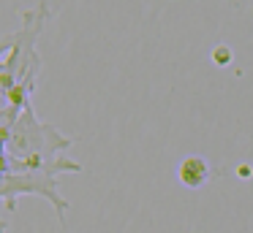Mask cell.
I'll return each instance as SVG.
<instances>
[{"mask_svg":"<svg viewBox=\"0 0 253 233\" xmlns=\"http://www.w3.org/2000/svg\"><path fill=\"white\" fill-rule=\"evenodd\" d=\"M0 228H6V220H0Z\"/></svg>","mask_w":253,"mask_h":233,"instance_id":"8992f818","label":"cell"},{"mask_svg":"<svg viewBox=\"0 0 253 233\" xmlns=\"http://www.w3.org/2000/svg\"><path fill=\"white\" fill-rule=\"evenodd\" d=\"M74 138L60 135L55 125L39 122L33 106H25L17 122L8 130V138L3 144L8 157V171H39V168H55V166H79L74 160L57 157L60 149H68Z\"/></svg>","mask_w":253,"mask_h":233,"instance_id":"6da1fadb","label":"cell"},{"mask_svg":"<svg viewBox=\"0 0 253 233\" xmlns=\"http://www.w3.org/2000/svg\"><path fill=\"white\" fill-rule=\"evenodd\" d=\"M237 173H240V179H251L253 168L251 166H240V168H237Z\"/></svg>","mask_w":253,"mask_h":233,"instance_id":"5b68a950","label":"cell"},{"mask_svg":"<svg viewBox=\"0 0 253 233\" xmlns=\"http://www.w3.org/2000/svg\"><path fill=\"white\" fill-rule=\"evenodd\" d=\"M63 171H79V166H55V168H39V171L0 173V198H17L22 193H39L46 200L57 203V211L63 217L68 209V203L57 193V173H63Z\"/></svg>","mask_w":253,"mask_h":233,"instance_id":"7a4b0ae2","label":"cell"},{"mask_svg":"<svg viewBox=\"0 0 253 233\" xmlns=\"http://www.w3.org/2000/svg\"><path fill=\"white\" fill-rule=\"evenodd\" d=\"M212 60H215L218 65H229V63H231V49H229V46H215Z\"/></svg>","mask_w":253,"mask_h":233,"instance_id":"277c9868","label":"cell"},{"mask_svg":"<svg viewBox=\"0 0 253 233\" xmlns=\"http://www.w3.org/2000/svg\"><path fill=\"white\" fill-rule=\"evenodd\" d=\"M177 179H180L185 187H191V190L207 184V179H210L207 160H204V157H199V155H188L185 160L177 166Z\"/></svg>","mask_w":253,"mask_h":233,"instance_id":"3957f363","label":"cell"}]
</instances>
